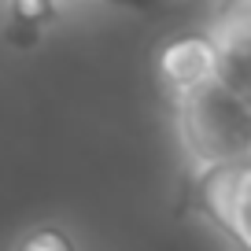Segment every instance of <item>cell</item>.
Listing matches in <instances>:
<instances>
[{"instance_id": "cell-4", "label": "cell", "mask_w": 251, "mask_h": 251, "mask_svg": "<svg viewBox=\"0 0 251 251\" xmlns=\"http://www.w3.org/2000/svg\"><path fill=\"white\" fill-rule=\"evenodd\" d=\"M159 71H163L166 85L174 93H185V89L214 78L218 74V52H214V41L207 37V30L174 37L159 55Z\"/></svg>"}, {"instance_id": "cell-6", "label": "cell", "mask_w": 251, "mask_h": 251, "mask_svg": "<svg viewBox=\"0 0 251 251\" xmlns=\"http://www.w3.org/2000/svg\"><path fill=\"white\" fill-rule=\"evenodd\" d=\"M15 251H78V248H74V240L63 233V229L45 226V229H33Z\"/></svg>"}, {"instance_id": "cell-2", "label": "cell", "mask_w": 251, "mask_h": 251, "mask_svg": "<svg viewBox=\"0 0 251 251\" xmlns=\"http://www.w3.org/2000/svg\"><path fill=\"white\" fill-rule=\"evenodd\" d=\"M200 200H203V211L244 251H251V163L203 177L200 181Z\"/></svg>"}, {"instance_id": "cell-5", "label": "cell", "mask_w": 251, "mask_h": 251, "mask_svg": "<svg viewBox=\"0 0 251 251\" xmlns=\"http://www.w3.org/2000/svg\"><path fill=\"white\" fill-rule=\"evenodd\" d=\"M52 15H55V4H52V0H11V19H15V26L41 30Z\"/></svg>"}, {"instance_id": "cell-3", "label": "cell", "mask_w": 251, "mask_h": 251, "mask_svg": "<svg viewBox=\"0 0 251 251\" xmlns=\"http://www.w3.org/2000/svg\"><path fill=\"white\" fill-rule=\"evenodd\" d=\"M218 52V74L251 100V0H229L207 26Z\"/></svg>"}, {"instance_id": "cell-1", "label": "cell", "mask_w": 251, "mask_h": 251, "mask_svg": "<svg viewBox=\"0 0 251 251\" xmlns=\"http://www.w3.org/2000/svg\"><path fill=\"white\" fill-rule=\"evenodd\" d=\"M177 133L200 181L218 170L251 163V100L222 74L174 93Z\"/></svg>"}]
</instances>
